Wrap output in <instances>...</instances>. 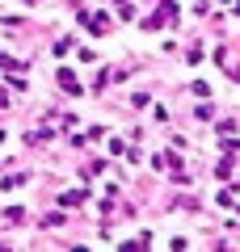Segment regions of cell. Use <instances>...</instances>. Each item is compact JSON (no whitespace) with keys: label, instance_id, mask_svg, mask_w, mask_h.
<instances>
[{"label":"cell","instance_id":"1","mask_svg":"<svg viewBox=\"0 0 240 252\" xmlns=\"http://www.w3.org/2000/svg\"><path fill=\"white\" fill-rule=\"evenodd\" d=\"M84 26H89L93 34H106V30H110V17H106V13H93V17H84Z\"/></svg>","mask_w":240,"mask_h":252},{"label":"cell","instance_id":"2","mask_svg":"<svg viewBox=\"0 0 240 252\" xmlns=\"http://www.w3.org/2000/svg\"><path fill=\"white\" fill-rule=\"evenodd\" d=\"M59 84H63V89H68V93H80V84H76V76H72L68 67H63V72H59Z\"/></svg>","mask_w":240,"mask_h":252}]
</instances>
